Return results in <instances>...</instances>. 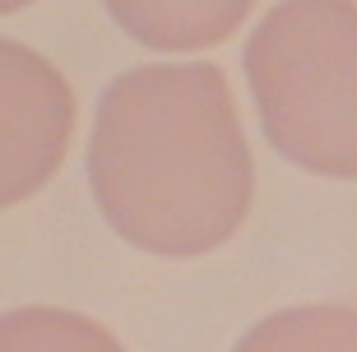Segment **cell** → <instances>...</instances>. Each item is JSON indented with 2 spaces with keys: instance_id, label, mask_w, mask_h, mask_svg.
<instances>
[{
  "instance_id": "obj_1",
  "label": "cell",
  "mask_w": 357,
  "mask_h": 352,
  "mask_svg": "<svg viewBox=\"0 0 357 352\" xmlns=\"http://www.w3.org/2000/svg\"><path fill=\"white\" fill-rule=\"evenodd\" d=\"M89 185L107 227L162 260H195L237 236L255 162L223 70L162 61L112 79L89 135Z\"/></svg>"
},
{
  "instance_id": "obj_2",
  "label": "cell",
  "mask_w": 357,
  "mask_h": 352,
  "mask_svg": "<svg viewBox=\"0 0 357 352\" xmlns=\"http://www.w3.org/2000/svg\"><path fill=\"white\" fill-rule=\"evenodd\" d=\"M241 66L278 153L302 171L357 181V0H278Z\"/></svg>"
},
{
  "instance_id": "obj_3",
  "label": "cell",
  "mask_w": 357,
  "mask_h": 352,
  "mask_svg": "<svg viewBox=\"0 0 357 352\" xmlns=\"http://www.w3.org/2000/svg\"><path fill=\"white\" fill-rule=\"evenodd\" d=\"M75 139V89L42 52L0 38V209L52 181Z\"/></svg>"
},
{
  "instance_id": "obj_4",
  "label": "cell",
  "mask_w": 357,
  "mask_h": 352,
  "mask_svg": "<svg viewBox=\"0 0 357 352\" xmlns=\"http://www.w3.org/2000/svg\"><path fill=\"white\" fill-rule=\"evenodd\" d=\"M126 38L153 52H204L246 24L255 0H102Z\"/></svg>"
},
{
  "instance_id": "obj_5",
  "label": "cell",
  "mask_w": 357,
  "mask_h": 352,
  "mask_svg": "<svg viewBox=\"0 0 357 352\" xmlns=\"http://www.w3.org/2000/svg\"><path fill=\"white\" fill-rule=\"evenodd\" d=\"M232 352H357V306H288L241 334Z\"/></svg>"
},
{
  "instance_id": "obj_6",
  "label": "cell",
  "mask_w": 357,
  "mask_h": 352,
  "mask_svg": "<svg viewBox=\"0 0 357 352\" xmlns=\"http://www.w3.org/2000/svg\"><path fill=\"white\" fill-rule=\"evenodd\" d=\"M0 352H126L93 315L66 306H19L0 315Z\"/></svg>"
},
{
  "instance_id": "obj_7",
  "label": "cell",
  "mask_w": 357,
  "mask_h": 352,
  "mask_svg": "<svg viewBox=\"0 0 357 352\" xmlns=\"http://www.w3.org/2000/svg\"><path fill=\"white\" fill-rule=\"evenodd\" d=\"M24 5H33V0H0V14H19Z\"/></svg>"
}]
</instances>
